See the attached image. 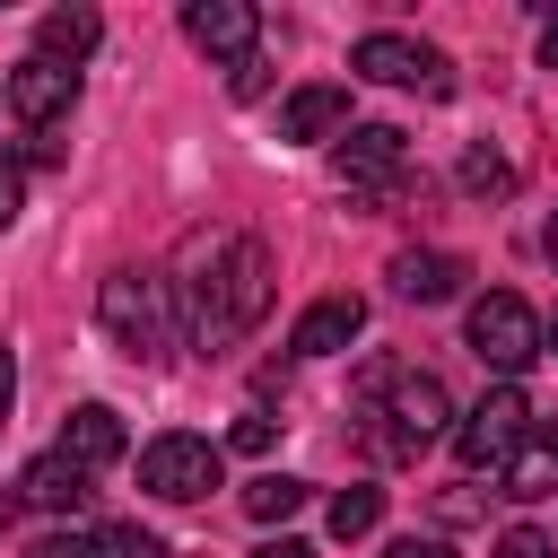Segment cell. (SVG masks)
<instances>
[{
    "instance_id": "6da1fadb",
    "label": "cell",
    "mask_w": 558,
    "mask_h": 558,
    "mask_svg": "<svg viewBox=\"0 0 558 558\" xmlns=\"http://www.w3.org/2000/svg\"><path fill=\"white\" fill-rule=\"evenodd\" d=\"M174 296H183V331L201 340V349H227V340H244L253 323H262V305H270V244H253V235H235V227H201L192 244H183V279H166Z\"/></svg>"
},
{
    "instance_id": "7a4b0ae2",
    "label": "cell",
    "mask_w": 558,
    "mask_h": 558,
    "mask_svg": "<svg viewBox=\"0 0 558 558\" xmlns=\"http://www.w3.org/2000/svg\"><path fill=\"white\" fill-rule=\"evenodd\" d=\"M96 314H105L113 349H122V357H140V366H157V357L174 349V323H166V279L113 270V279L96 288Z\"/></svg>"
},
{
    "instance_id": "3957f363",
    "label": "cell",
    "mask_w": 558,
    "mask_h": 558,
    "mask_svg": "<svg viewBox=\"0 0 558 558\" xmlns=\"http://www.w3.org/2000/svg\"><path fill=\"white\" fill-rule=\"evenodd\" d=\"M471 349H480V366H497L506 384L549 349V331H541V314L514 296V288H488L480 305H471Z\"/></svg>"
},
{
    "instance_id": "277c9868",
    "label": "cell",
    "mask_w": 558,
    "mask_h": 558,
    "mask_svg": "<svg viewBox=\"0 0 558 558\" xmlns=\"http://www.w3.org/2000/svg\"><path fill=\"white\" fill-rule=\"evenodd\" d=\"M532 436V401H523V384H497L462 427H453V453H462V471H506V453Z\"/></svg>"
},
{
    "instance_id": "5b68a950",
    "label": "cell",
    "mask_w": 558,
    "mask_h": 558,
    "mask_svg": "<svg viewBox=\"0 0 558 558\" xmlns=\"http://www.w3.org/2000/svg\"><path fill=\"white\" fill-rule=\"evenodd\" d=\"M140 488L166 497V506L209 497V488H218V445H209V436H157V445L140 453Z\"/></svg>"
},
{
    "instance_id": "8992f818",
    "label": "cell",
    "mask_w": 558,
    "mask_h": 558,
    "mask_svg": "<svg viewBox=\"0 0 558 558\" xmlns=\"http://www.w3.org/2000/svg\"><path fill=\"white\" fill-rule=\"evenodd\" d=\"M340 183L366 192V201H392V192L410 183V148H401V131H392V122H357V131H340Z\"/></svg>"
},
{
    "instance_id": "52a82bcc",
    "label": "cell",
    "mask_w": 558,
    "mask_h": 558,
    "mask_svg": "<svg viewBox=\"0 0 558 558\" xmlns=\"http://www.w3.org/2000/svg\"><path fill=\"white\" fill-rule=\"evenodd\" d=\"M349 70H357V78H384V87H427V96H445V52H436V44H410V35H366V44L349 52Z\"/></svg>"
},
{
    "instance_id": "ba28073f",
    "label": "cell",
    "mask_w": 558,
    "mask_h": 558,
    "mask_svg": "<svg viewBox=\"0 0 558 558\" xmlns=\"http://www.w3.org/2000/svg\"><path fill=\"white\" fill-rule=\"evenodd\" d=\"M384 445L392 453H418L427 436H445V418H453V401H445V384L436 375H392V392H384Z\"/></svg>"
},
{
    "instance_id": "9c48e42d",
    "label": "cell",
    "mask_w": 558,
    "mask_h": 558,
    "mask_svg": "<svg viewBox=\"0 0 558 558\" xmlns=\"http://www.w3.org/2000/svg\"><path fill=\"white\" fill-rule=\"evenodd\" d=\"M70 105H78V70H70V61H44V52H35V61L9 70V113H17L26 131H52Z\"/></svg>"
},
{
    "instance_id": "30bf717a",
    "label": "cell",
    "mask_w": 558,
    "mask_h": 558,
    "mask_svg": "<svg viewBox=\"0 0 558 558\" xmlns=\"http://www.w3.org/2000/svg\"><path fill=\"white\" fill-rule=\"evenodd\" d=\"M183 35H192L201 52H218V61H253L262 17H253V0H192V9H183Z\"/></svg>"
},
{
    "instance_id": "8fae6325",
    "label": "cell",
    "mask_w": 558,
    "mask_h": 558,
    "mask_svg": "<svg viewBox=\"0 0 558 558\" xmlns=\"http://www.w3.org/2000/svg\"><path fill=\"white\" fill-rule=\"evenodd\" d=\"M357 331H366V305H357V296H314V305L296 314L288 349H296V357H331V349H349Z\"/></svg>"
},
{
    "instance_id": "7c38bea8",
    "label": "cell",
    "mask_w": 558,
    "mask_h": 558,
    "mask_svg": "<svg viewBox=\"0 0 558 558\" xmlns=\"http://www.w3.org/2000/svg\"><path fill=\"white\" fill-rule=\"evenodd\" d=\"M331 131H349V87L314 78V87H296L279 105V140H331Z\"/></svg>"
},
{
    "instance_id": "4fadbf2b",
    "label": "cell",
    "mask_w": 558,
    "mask_h": 558,
    "mask_svg": "<svg viewBox=\"0 0 558 558\" xmlns=\"http://www.w3.org/2000/svg\"><path fill=\"white\" fill-rule=\"evenodd\" d=\"M61 462H78V471H96V462H113L122 453V418L105 410V401H78L70 418H61V445H52Z\"/></svg>"
},
{
    "instance_id": "5bb4252c",
    "label": "cell",
    "mask_w": 558,
    "mask_h": 558,
    "mask_svg": "<svg viewBox=\"0 0 558 558\" xmlns=\"http://www.w3.org/2000/svg\"><path fill=\"white\" fill-rule=\"evenodd\" d=\"M17 497L44 506V514H78V506H87V471L61 462V453H35V462L17 471Z\"/></svg>"
},
{
    "instance_id": "9a60e30c",
    "label": "cell",
    "mask_w": 558,
    "mask_h": 558,
    "mask_svg": "<svg viewBox=\"0 0 558 558\" xmlns=\"http://www.w3.org/2000/svg\"><path fill=\"white\" fill-rule=\"evenodd\" d=\"M462 279H471L462 253H401V262H392V288H401L410 305H445Z\"/></svg>"
},
{
    "instance_id": "2e32d148",
    "label": "cell",
    "mask_w": 558,
    "mask_h": 558,
    "mask_svg": "<svg viewBox=\"0 0 558 558\" xmlns=\"http://www.w3.org/2000/svg\"><path fill=\"white\" fill-rule=\"evenodd\" d=\"M558 488V427H532L506 453V497H549Z\"/></svg>"
},
{
    "instance_id": "e0dca14e",
    "label": "cell",
    "mask_w": 558,
    "mask_h": 558,
    "mask_svg": "<svg viewBox=\"0 0 558 558\" xmlns=\"http://www.w3.org/2000/svg\"><path fill=\"white\" fill-rule=\"evenodd\" d=\"M35 35H44V61H87L96 35H105V17H96V9H52Z\"/></svg>"
},
{
    "instance_id": "ac0fdd59",
    "label": "cell",
    "mask_w": 558,
    "mask_h": 558,
    "mask_svg": "<svg viewBox=\"0 0 558 558\" xmlns=\"http://www.w3.org/2000/svg\"><path fill=\"white\" fill-rule=\"evenodd\" d=\"M305 497H314L305 480H288V471H262V480L244 488V514H253V523H288V514H296Z\"/></svg>"
},
{
    "instance_id": "d6986e66",
    "label": "cell",
    "mask_w": 558,
    "mask_h": 558,
    "mask_svg": "<svg viewBox=\"0 0 558 558\" xmlns=\"http://www.w3.org/2000/svg\"><path fill=\"white\" fill-rule=\"evenodd\" d=\"M375 523H384V488H366V480H349V488L331 497V532H340V541H366Z\"/></svg>"
},
{
    "instance_id": "ffe728a7",
    "label": "cell",
    "mask_w": 558,
    "mask_h": 558,
    "mask_svg": "<svg viewBox=\"0 0 558 558\" xmlns=\"http://www.w3.org/2000/svg\"><path fill=\"white\" fill-rule=\"evenodd\" d=\"M96 549H105V558H166V541H157V532H140V523H113V532H96Z\"/></svg>"
},
{
    "instance_id": "44dd1931",
    "label": "cell",
    "mask_w": 558,
    "mask_h": 558,
    "mask_svg": "<svg viewBox=\"0 0 558 558\" xmlns=\"http://www.w3.org/2000/svg\"><path fill=\"white\" fill-rule=\"evenodd\" d=\"M462 183H471V192H506V183H514V166H506L497 148H471V157H462Z\"/></svg>"
},
{
    "instance_id": "7402d4cb",
    "label": "cell",
    "mask_w": 558,
    "mask_h": 558,
    "mask_svg": "<svg viewBox=\"0 0 558 558\" xmlns=\"http://www.w3.org/2000/svg\"><path fill=\"white\" fill-rule=\"evenodd\" d=\"M227 445H235V453H270V445H279V418H270V410H244V418L227 427Z\"/></svg>"
},
{
    "instance_id": "603a6c76",
    "label": "cell",
    "mask_w": 558,
    "mask_h": 558,
    "mask_svg": "<svg viewBox=\"0 0 558 558\" xmlns=\"http://www.w3.org/2000/svg\"><path fill=\"white\" fill-rule=\"evenodd\" d=\"M497 558H558V541L532 532V523H514V532H497Z\"/></svg>"
},
{
    "instance_id": "cb8c5ba5",
    "label": "cell",
    "mask_w": 558,
    "mask_h": 558,
    "mask_svg": "<svg viewBox=\"0 0 558 558\" xmlns=\"http://www.w3.org/2000/svg\"><path fill=\"white\" fill-rule=\"evenodd\" d=\"M26 558H105V549H96L87 532H44V541H35Z\"/></svg>"
},
{
    "instance_id": "d4e9b609",
    "label": "cell",
    "mask_w": 558,
    "mask_h": 558,
    "mask_svg": "<svg viewBox=\"0 0 558 558\" xmlns=\"http://www.w3.org/2000/svg\"><path fill=\"white\" fill-rule=\"evenodd\" d=\"M26 209V183H17V166H0V227Z\"/></svg>"
},
{
    "instance_id": "484cf974",
    "label": "cell",
    "mask_w": 558,
    "mask_h": 558,
    "mask_svg": "<svg viewBox=\"0 0 558 558\" xmlns=\"http://www.w3.org/2000/svg\"><path fill=\"white\" fill-rule=\"evenodd\" d=\"M9 401H17V357L0 349V427H9Z\"/></svg>"
},
{
    "instance_id": "4316f807",
    "label": "cell",
    "mask_w": 558,
    "mask_h": 558,
    "mask_svg": "<svg viewBox=\"0 0 558 558\" xmlns=\"http://www.w3.org/2000/svg\"><path fill=\"white\" fill-rule=\"evenodd\" d=\"M253 558H314V549H305V541H288V532H279V541H262V549H253Z\"/></svg>"
},
{
    "instance_id": "83f0119b",
    "label": "cell",
    "mask_w": 558,
    "mask_h": 558,
    "mask_svg": "<svg viewBox=\"0 0 558 558\" xmlns=\"http://www.w3.org/2000/svg\"><path fill=\"white\" fill-rule=\"evenodd\" d=\"M384 558H445V549H436V541H392Z\"/></svg>"
},
{
    "instance_id": "f1b7e54d",
    "label": "cell",
    "mask_w": 558,
    "mask_h": 558,
    "mask_svg": "<svg viewBox=\"0 0 558 558\" xmlns=\"http://www.w3.org/2000/svg\"><path fill=\"white\" fill-rule=\"evenodd\" d=\"M541 61H549V70H558V17H549V35H541Z\"/></svg>"
},
{
    "instance_id": "f546056e",
    "label": "cell",
    "mask_w": 558,
    "mask_h": 558,
    "mask_svg": "<svg viewBox=\"0 0 558 558\" xmlns=\"http://www.w3.org/2000/svg\"><path fill=\"white\" fill-rule=\"evenodd\" d=\"M9 514H17V497H0V523H9Z\"/></svg>"
},
{
    "instance_id": "4dcf8cb0",
    "label": "cell",
    "mask_w": 558,
    "mask_h": 558,
    "mask_svg": "<svg viewBox=\"0 0 558 558\" xmlns=\"http://www.w3.org/2000/svg\"><path fill=\"white\" fill-rule=\"evenodd\" d=\"M549 262H558V218H549Z\"/></svg>"
},
{
    "instance_id": "1f68e13d",
    "label": "cell",
    "mask_w": 558,
    "mask_h": 558,
    "mask_svg": "<svg viewBox=\"0 0 558 558\" xmlns=\"http://www.w3.org/2000/svg\"><path fill=\"white\" fill-rule=\"evenodd\" d=\"M549 349H558V331H549Z\"/></svg>"
},
{
    "instance_id": "d6a6232c",
    "label": "cell",
    "mask_w": 558,
    "mask_h": 558,
    "mask_svg": "<svg viewBox=\"0 0 558 558\" xmlns=\"http://www.w3.org/2000/svg\"><path fill=\"white\" fill-rule=\"evenodd\" d=\"M0 96H9V87H0Z\"/></svg>"
}]
</instances>
